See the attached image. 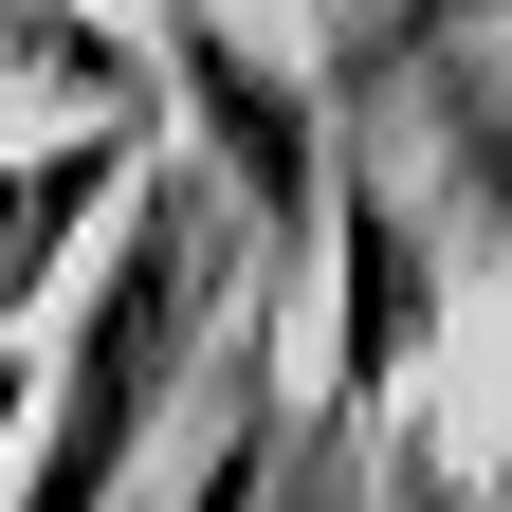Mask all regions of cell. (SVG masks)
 Here are the masks:
<instances>
[{"label": "cell", "mask_w": 512, "mask_h": 512, "mask_svg": "<svg viewBox=\"0 0 512 512\" xmlns=\"http://www.w3.org/2000/svg\"><path fill=\"white\" fill-rule=\"evenodd\" d=\"M128 147H147V128H110V110H74L55 147H0V330H37V311L74 293V256H92V220H110Z\"/></svg>", "instance_id": "obj_4"}, {"label": "cell", "mask_w": 512, "mask_h": 512, "mask_svg": "<svg viewBox=\"0 0 512 512\" xmlns=\"http://www.w3.org/2000/svg\"><path fill=\"white\" fill-rule=\"evenodd\" d=\"M0 92H55V110H110L147 128L165 110V55H147V0H0Z\"/></svg>", "instance_id": "obj_5"}, {"label": "cell", "mask_w": 512, "mask_h": 512, "mask_svg": "<svg viewBox=\"0 0 512 512\" xmlns=\"http://www.w3.org/2000/svg\"><path fill=\"white\" fill-rule=\"evenodd\" d=\"M311 256H330V421H384L421 384V348H439V220H421V183L330 165Z\"/></svg>", "instance_id": "obj_3"}, {"label": "cell", "mask_w": 512, "mask_h": 512, "mask_svg": "<svg viewBox=\"0 0 512 512\" xmlns=\"http://www.w3.org/2000/svg\"><path fill=\"white\" fill-rule=\"evenodd\" d=\"M147 55H165V110L202 128V183L256 220V275H311V220H330V74L293 37H256L238 0H147Z\"/></svg>", "instance_id": "obj_2"}, {"label": "cell", "mask_w": 512, "mask_h": 512, "mask_svg": "<svg viewBox=\"0 0 512 512\" xmlns=\"http://www.w3.org/2000/svg\"><path fill=\"white\" fill-rule=\"evenodd\" d=\"M238 256H256V220L220 183H147L128 238L74 256V330L37 366V439H19V476H0V512H128L165 403L202 384V330L238 311Z\"/></svg>", "instance_id": "obj_1"}, {"label": "cell", "mask_w": 512, "mask_h": 512, "mask_svg": "<svg viewBox=\"0 0 512 512\" xmlns=\"http://www.w3.org/2000/svg\"><path fill=\"white\" fill-rule=\"evenodd\" d=\"M512 0H366V55H476Z\"/></svg>", "instance_id": "obj_7"}, {"label": "cell", "mask_w": 512, "mask_h": 512, "mask_svg": "<svg viewBox=\"0 0 512 512\" xmlns=\"http://www.w3.org/2000/svg\"><path fill=\"white\" fill-rule=\"evenodd\" d=\"M403 74H439V165H458V202L512 275V92H476V55H403Z\"/></svg>", "instance_id": "obj_6"}]
</instances>
